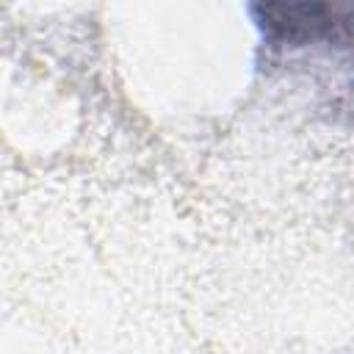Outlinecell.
I'll list each match as a JSON object with an SVG mask.
<instances>
[{"mask_svg":"<svg viewBox=\"0 0 354 354\" xmlns=\"http://www.w3.org/2000/svg\"><path fill=\"white\" fill-rule=\"evenodd\" d=\"M271 47H310L329 41L354 47V3H266L249 8Z\"/></svg>","mask_w":354,"mask_h":354,"instance_id":"obj_1","label":"cell"}]
</instances>
